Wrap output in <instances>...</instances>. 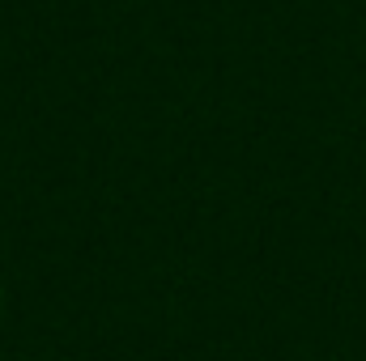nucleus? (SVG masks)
Wrapping results in <instances>:
<instances>
[]
</instances>
